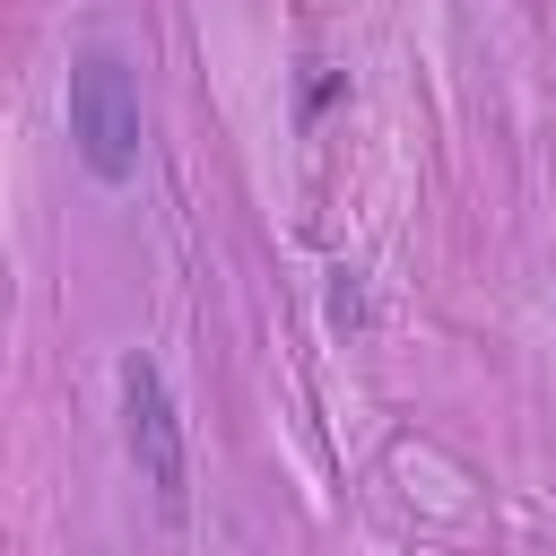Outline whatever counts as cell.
Segmentation results:
<instances>
[{"mask_svg": "<svg viewBox=\"0 0 556 556\" xmlns=\"http://www.w3.org/2000/svg\"><path fill=\"white\" fill-rule=\"evenodd\" d=\"M70 139H78V156H87L96 182H130V174H139V139H148V122H139V78H130V61L104 52V43L70 61Z\"/></svg>", "mask_w": 556, "mask_h": 556, "instance_id": "obj_1", "label": "cell"}, {"mask_svg": "<svg viewBox=\"0 0 556 556\" xmlns=\"http://www.w3.org/2000/svg\"><path fill=\"white\" fill-rule=\"evenodd\" d=\"M122 434H130L139 478L156 486V513L182 521V513H191V452H182V408H174V391H165V365H156L148 348L122 356Z\"/></svg>", "mask_w": 556, "mask_h": 556, "instance_id": "obj_2", "label": "cell"}, {"mask_svg": "<svg viewBox=\"0 0 556 556\" xmlns=\"http://www.w3.org/2000/svg\"><path fill=\"white\" fill-rule=\"evenodd\" d=\"M330 321H339V330H356V321H365V295H356V278H348V269L330 278Z\"/></svg>", "mask_w": 556, "mask_h": 556, "instance_id": "obj_3", "label": "cell"}]
</instances>
